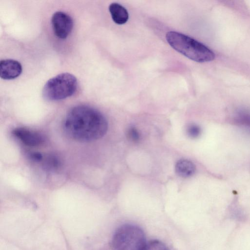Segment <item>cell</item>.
I'll list each match as a JSON object with an SVG mask.
<instances>
[{"label":"cell","instance_id":"cell-1","mask_svg":"<svg viewBox=\"0 0 250 250\" xmlns=\"http://www.w3.org/2000/svg\"><path fill=\"white\" fill-rule=\"evenodd\" d=\"M63 129L70 138L80 142H91L106 133L108 124L98 110L87 105H77L70 110L63 122Z\"/></svg>","mask_w":250,"mask_h":250},{"label":"cell","instance_id":"cell-2","mask_svg":"<svg viewBox=\"0 0 250 250\" xmlns=\"http://www.w3.org/2000/svg\"><path fill=\"white\" fill-rule=\"evenodd\" d=\"M166 37L168 44L174 49L195 62H208L215 58L211 50L188 36L171 31L167 33Z\"/></svg>","mask_w":250,"mask_h":250},{"label":"cell","instance_id":"cell-3","mask_svg":"<svg viewBox=\"0 0 250 250\" xmlns=\"http://www.w3.org/2000/svg\"><path fill=\"white\" fill-rule=\"evenodd\" d=\"M145 234L137 225L125 224L115 231L112 239V250H145Z\"/></svg>","mask_w":250,"mask_h":250},{"label":"cell","instance_id":"cell-4","mask_svg":"<svg viewBox=\"0 0 250 250\" xmlns=\"http://www.w3.org/2000/svg\"><path fill=\"white\" fill-rule=\"evenodd\" d=\"M77 88V80L69 73H62L50 79L42 90L43 98L49 101H58L73 95Z\"/></svg>","mask_w":250,"mask_h":250},{"label":"cell","instance_id":"cell-5","mask_svg":"<svg viewBox=\"0 0 250 250\" xmlns=\"http://www.w3.org/2000/svg\"><path fill=\"white\" fill-rule=\"evenodd\" d=\"M52 28L54 34L60 39H65L71 33L73 21L72 18L62 11L54 13L51 18Z\"/></svg>","mask_w":250,"mask_h":250},{"label":"cell","instance_id":"cell-6","mask_svg":"<svg viewBox=\"0 0 250 250\" xmlns=\"http://www.w3.org/2000/svg\"><path fill=\"white\" fill-rule=\"evenodd\" d=\"M13 135L24 145L28 146H37L45 141L40 133L24 127H18L12 131Z\"/></svg>","mask_w":250,"mask_h":250},{"label":"cell","instance_id":"cell-7","mask_svg":"<svg viewBox=\"0 0 250 250\" xmlns=\"http://www.w3.org/2000/svg\"><path fill=\"white\" fill-rule=\"evenodd\" d=\"M0 78L4 80H12L19 77L22 72L21 63L13 59L2 60L0 62Z\"/></svg>","mask_w":250,"mask_h":250},{"label":"cell","instance_id":"cell-8","mask_svg":"<svg viewBox=\"0 0 250 250\" xmlns=\"http://www.w3.org/2000/svg\"><path fill=\"white\" fill-rule=\"evenodd\" d=\"M108 9L112 19L115 23L121 25L127 21L129 18L128 12L122 5L113 2L109 5Z\"/></svg>","mask_w":250,"mask_h":250},{"label":"cell","instance_id":"cell-9","mask_svg":"<svg viewBox=\"0 0 250 250\" xmlns=\"http://www.w3.org/2000/svg\"><path fill=\"white\" fill-rule=\"evenodd\" d=\"M176 173L180 177L187 178L192 176L195 171V166L189 160L181 159L175 165Z\"/></svg>","mask_w":250,"mask_h":250},{"label":"cell","instance_id":"cell-10","mask_svg":"<svg viewBox=\"0 0 250 250\" xmlns=\"http://www.w3.org/2000/svg\"><path fill=\"white\" fill-rule=\"evenodd\" d=\"M42 161H43V166L47 170H54L59 168L61 166L59 159L53 155L45 156L44 158L43 157Z\"/></svg>","mask_w":250,"mask_h":250},{"label":"cell","instance_id":"cell-11","mask_svg":"<svg viewBox=\"0 0 250 250\" xmlns=\"http://www.w3.org/2000/svg\"><path fill=\"white\" fill-rule=\"evenodd\" d=\"M145 250H169L163 242L153 240L147 242Z\"/></svg>","mask_w":250,"mask_h":250},{"label":"cell","instance_id":"cell-12","mask_svg":"<svg viewBox=\"0 0 250 250\" xmlns=\"http://www.w3.org/2000/svg\"><path fill=\"white\" fill-rule=\"evenodd\" d=\"M126 136L127 138L133 142H138L141 138L139 131L134 126H130L127 128Z\"/></svg>","mask_w":250,"mask_h":250},{"label":"cell","instance_id":"cell-13","mask_svg":"<svg viewBox=\"0 0 250 250\" xmlns=\"http://www.w3.org/2000/svg\"><path fill=\"white\" fill-rule=\"evenodd\" d=\"M187 133L189 137L196 138L200 135L201 129L197 125L190 124L187 127Z\"/></svg>","mask_w":250,"mask_h":250},{"label":"cell","instance_id":"cell-14","mask_svg":"<svg viewBox=\"0 0 250 250\" xmlns=\"http://www.w3.org/2000/svg\"><path fill=\"white\" fill-rule=\"evenodd\" d=\"M28 156L30 159L35 162H41L43 158L42 154L38 152H29Z\"/></svg>","mask_w":250,"mask_h":250}]
</instances>
